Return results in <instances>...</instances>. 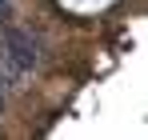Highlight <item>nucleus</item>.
<instances>
[{
    "label": "nucleus",
    "mask_w": 148,
    "mask_h": 140,
    "mask_svg": "<svg viewBox=\"0 0 148 140\" xmlns=\"http://www.w3.org/2000/svg\"><path fill=\"white\" fill-rule=\"evenodd\" d=\"M4 96H8V80L0 76V104H4Z\"/></svg>",
    "instance_id": "obj_3"
},
{
    "label": "nucleus",
    "mask_w": 148,
    "mask_h": 140,
    "mask_svg": "<svg viewBox=\"0 0 148 140\" xmlns=\"http://www.w3.org/2000/svg\"><path fill=\"white\" fill-rule=\"evenodd\" d=\"M0 56H4V64H8L12 76H24V72L40 68V40L32 32H24V28H4Z\"/></svg>",
    "instance_id": "obj_1"
},
{
    "label": "nucleus",
    "mask_w": 148,
    "mask_h": 140,
    "mask_svg": "<svg viewBox=\"0 0 148 140\" xmlns=\"http://www.w3.org/2000/svg\"><path fill=\"white\" fill-rule=\"evenodd\" d=\"M8 12H12V0H0V20H8Z\"/></svg>",
    "instance_id": "obj_2"
}]
</instances>
